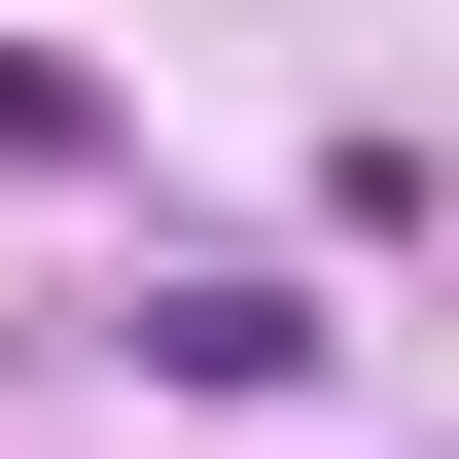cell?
I'll list each match as a JSON object with an SVG mask.
<instances>
[{
  "instance_id": "7a4b0ae2",
  "label": "cell",
  "mask_w": 459,
  "mask_h": 459,
  "mask_svg": "<svg viewBox=\"0 0 459 459\" xmlns=\"http://www.w3.org/2000/svg\"><path fill=\"white\" fill-rule=\"evenodd\" d=\"M71 142H107V107H71V71H36V36H0V177H71Z\"/></svg>"
},
{
  "instance_id": "6da1fadb",
  "label": "cell",
  "mask_w": 459,
  "mask_h": 459,
  "mask_svg": "<svg viewBox=\"0 0 459 459\" xmlns=\"http://www.w3.org/2000/svg\"><path fill=\"white\" fill-rule=\"evenodd\" d=\"M142 353H177L212 424H283V389H318V283H142Z\"/></svg>"
}]
</instances>
